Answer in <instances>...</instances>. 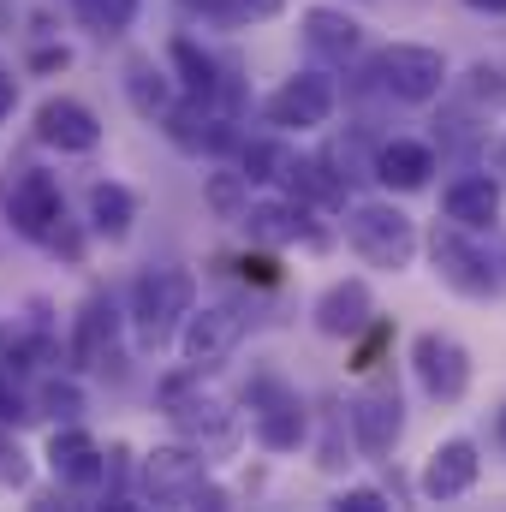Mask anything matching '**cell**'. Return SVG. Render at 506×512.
Instances as JSON below:
<instances>
[{
    "label": "cell",
    "mask_w": 506,
    "mask_h": 512,
    "mask_svg": "<svg viewBox=\"0 0 506 512\" xmlns=\"http://www.w3.org/2000/svg\"><path fill=\"white\" fill-rule=\"evenodd\" d=\"M48 465H54L60 483H78V489L108 477V459H102V447H96L84 429H54V441H48Z\"/></svg>",
    "instance_id": "cell-18"
},
{
    "label": "cell",
    "mask_w": 506,
    "mask_h": 512,
    "mask_svg": "<svg viewBox=\"0 0 506 512\" xmlns=\"http://www.w3.org/2000/svg\"><path fill=\"white\" fill-rule=\"evenodd\" d=\"M18 483H24V453H18V441L0 435V489H18Z\"/></svg>",
    "instance_id": "cell-30"
},
{
    "label": "cell",
    "mask_w": 506,
    "mask_h": 512,
    "mask_svg": "<svg viewBox=\"0 0 506 512\" xmlns=\"http://www.w3.org/2000/svg\"><path fill=\"white\" fill-rule=\"evenodd\" d=\"M376 84L393 96V102L423 108V102H435V96H441V84H447V60H441V48L393 42V48H381V54H376Z\"/></svg>",
    "instance_id": "cell-4"
},
{
    "label": "cell",
    "mask_w": 506,
    "mask_h": 512,
    "mask_svg": "<svg viewBox=\"0 0 506 512\" xmlns=\"http://www.w3.org/2000/svg\"><path fill=\"white\" fill-rule=\"evenodd\" d=\"M334 507L340 512H387V495H381V489H352V495H340Z\"/></svg>",
    "instance_id": "cell-32"
},
{
    "label": "cell",
    "mask_w": 506,
    "mask_h": 512,
    "mask_svg": "<svg viewBox=\"0 0 506 512\" xmlns=\"http://www.w3.org/2000/svg\"><path fill=\"white\" fill-rule=\"evenodd\" d=\"M471 12H506V0H465Z\"/></svg>",
    "instance_id": "cell-35"
},
{
    "label": "cell",
    "mask_w": 506,
    "mask_h": 512,
    "mask_svg": "<svg viewBox=\"0 0 506 512\" xmlns=\"http://www.w3.org/2000/svg\"><path fill=\"white\" fill-rule=\"evenodd\" d=\"M251 429L268 453H292L304 441V399L280 376H256L251 382Z\"/></svg>",
    "instance_id": "cell-7"
},
{
    "label": "cell",
    "mask_w": 506,
    "mask_h": 512,
    "mask_svg": "<svg viewBox=\"0 0 506 512\" xmlns=\"http://www.w3.org/2000/svg\"><path fill=\"white\" fill-rule=\"evenodd\" d=\"M12 102H18V78H12V72L0 66V120L12 114Z\"/></svg>",
    "instance_id": "cell-34"
},
{
    "label": "cell",
    "mask_w": 506,
    "mask_h": 512,
    "mask_svg": "<svg viewBox=\"0 0 506 512\" xmlns=\"http://www.w3.org/2000/svg\"><path fill=\"white\" fill-rule=\"evenodd\" d=\"M477 477H483L477 447H471V441H447V447H435L429 465H423V495H429V501H459V495L477 489Z\"/></svg>",
    "instance_id": "cell-16"
},
{
    "label": "cell",
    "mask_w": 506,
    "mask_h": 512,
    "mask_svg": "<svg viewBox=\"0 0 506 512\" xmlns=\"http://www.w3.org/2000/svg\"><path fill=\"white\" fill-rule=\"evenodd\" d=\"M245 191H251V179H245V173H215V185H209V203H215V209L233 221V215H245L239 203H251Z\"/></svg>",
    "instance_id": "cell-26"
},
{
    "label": "cell",
    "mask_w": 506,
    "mask_h": 512,
    "mask_svg": "<svg viewBox=\"0 0 506 512\" xmlns=\"http://www.w3.org/2000/svg\"><path fill=\"white\" fill-rule=\"evenodd\" d=\"M72 358H78V370H114L120 364V310H114V298H90L78 310Z\"/></svg>",
    "instance_id": "cell-13"
},
{
    "label": "cell",
    "mask_w": 506,
    "mask_h": 512,
    "mask_svg": "<svg viewBox=\"0 0 506 512\" xmlns=\"http://www.w3.org/2000/svg\"><path fill=\"white\" fill-rule=\"evenodd\" d=\"M137 6H143V0H72V12H78L96 36H120L131 18H137Z\"/></svg>",
    "instance_id": "cell-24"
},
{
    "label": "cell",
    "mask_w": 506,
    "mask_h": 512,
    "mask_svg": "<svg viewBox=\"0 0 506 512\" xmlns=\"http://www.w3.org/2000/svg\"><path fill=\"white\" fill-rule=\"evenodd\" d=\"M173 66H179V84L191 90V96H215V60L209 54H197V42H173Z\"/></svg>",
    "instance_id": "cell-25"
},
{
    "label": "cell",
    "mask_w": 506,
    "mask_h": 512,
    "mask_svg": "<svg viewBox=\"0 0 506 512\" xmlns=\"http://www.w3.org/2000/svg\"><path fill=\"white\" fill-rule=\"evenodd\" d=\"M131 221H137V197H131L126 185H114V179L90 185V227H96L102 239H126Z\"/></svg>",
    "instance_id": "cell-22"
},
{
    "label": "cell",
    "mask_w": 506,
    "mask_h": 512,
    "mask_svg": "<svg viewBox=\"0 0 506 512\" xmlns=\"http://www.w3.org/2000/svg\"><path fill=\"white\" fill-rule=\"evenodd\" d=\"M167 405H173V423H179V435H185L191 447H203V453H221V447H233V435H239V417H233L221 399L185 393V387L173 382V387H167Z\"/></svg>",
    "instance_id": "cell-12"
},
{
    "label": "cell",
    "mask_w": 506,
    "mask_h": 512,
    "mask_svg": "<svg viewBox=\"0 0 506 512\" xmlns=\"http://www.w3.org/2000/svg\"><path fill=\"white\" fill-rule=\"evenodd\" d=\"M429 173H435V149H429V143H411V137L381 143V155H376L381 185H393V191H423Z\"/></svg>",
    "instance_id": "cell-20"
},
{
    "label": "cell",
    "mask_w": 506,
    "mask_h": 512,
    "mask_svg": "<svg viewBox=\"0 0 506 512\" xmlns=\"http://www.w3.org/2000/svg\"><path fill=\"white\" fill-rule=\"evenodd\" d=\"M370 316H376V298H370L364 280H334V286L316 298V328H322L328 340H358V334L370 328Z\"/></svg>",
    "instance_id": "cell-15"
},
{
    "label": "cell",
    "mask_w": 506,
    "mask_h": 512,
    "mask_svg": "<svg viewBox=\"0 0 506 512\" xmlns=\"http://www.w3.org/2000/svg\"><path fill=\"white\" fill-rule=\"evenodd\" d=\"M286 167H292V155L274 149V143H251L245 149V179H286Z\"/></svg>",
    "instance_id": "cell-27"
},
{
    "label": "cell",
    "mask_w": 506,
    "mask_h": 512,
    "mask_svg": "<svg viewBox=\"0 0 506 512\" xmlns=\"http://www.w3.org/2000/svg\"><path fill=\"white\" fill-rule=\"evenodd\" d=\"M411 370H417L423 393L441 399V405H459V399L471 393V352H465L453 334H417Z\"/></svg>",
    "instance_id": "cell-8"
},
{
    "label": "cell",
    "mask_w": 506,
    "mask_h": 512,
    "mask_svg": "<svg viewBox=\"0 0 506 512\" xmlns=\"http://www.w3.org/2000/svg\"><path fill=\"white\" fill-rule=\"evenodd\" d=\"M126 90H131V102H137V114H149V120H161V114L173 108L167 72H155L149 60H131V66H126Z\"/></svg>",
    "instance_id": "cell-23"
},
{
    "label": "cell",
    "mask_w": 506,
    "mask_h": 512,
    "mask_svg": "<svg viewBox=\"0 0 506 512\" xmlns=\"http://www.w3.org/2000/svg\"><path fill=\"white\" fill-rule=\"evenodd\" d=\"M346 245L364 256L370 268H411V256H417V227H411V215H399L393 203H358L352 215H346Z\"/></svg>",
    "instance_id": "cell-3"
},
{
    "label": "cell",
    "mask_w": 506,
    "mask_h": 512,
    "mask_svg": "<svg viewBox=\"0 0 506 512\" xmlns=\"http://www.w3.org/2000/svg\"><path fill=\"white\" fill-rule=\"evenodd\" d=\"M495 435H501V447H506V405H501V417H495Z\"/></svg>",
    "instance_id": "cell-36"
},
{
    "label": "cell",
    "mask_w": 506,
    "mask_h": 512,
    "mask_svg": "<svg viewBox=\"0 0 506 512\" xmlns=\"http://www.w3.org/2000/svg\"><path fill=\"white\" fill-rule=\"evenodd\" d=\"M36 137H42L48 149H60V155H90V149L102 143V120H96L84 102L54 96V102H42V114H36Z\"/></svg>",
    "instance_id": "cell-14"
},
{
    "label": "cell",
    "mask_w": 506,
    "mask_h": 512,
    "mask_svg": "<svg viewBox=\"0 0 506 512\" xmlns=\"http://www.w3.org/2000/svg\"><path fill=\"white\" fill-rule=\"evenodd\" d=\"M429 256H435V274H441L453 292H465V298H495V292H501V274H495V262L477 251L465 233H453V227H435Z\"/></svg>",
    "instance_id": "cell-9"
},
{
    "label": "cell",
    "mask_w": 506,
    "mask_h": 512,
    "mask_svg": "<svg viewBox=\"0 0 506 512\" xmlns=\"http://www.w3.org/2000/svg\"><path fill=\"white\" fill-rule=\"evenodd\" d=\"M215 6H221L227 18H239V24H245V18H251V24H268V18H280L286 0H215Z\"/></svg>",
    "instance_id": "cell-28"
},
{
    "label": "cell",
    "mask_w": 506,
    "mask_h": 512,
    "mask_svg": "<svg viewBox=\"0 0 506 512\" xmlns=\"http://www.w3.org/2000/svg\"><path fill=\"white\" fill-rule=\"evenodd\" d=\"M334 102H340L334 72H298V78H286V84L262 102V120L280 126V131H316V126H328Z\"/></svg>",
    "instance_id": "cell-6"
},
{
    "label": "cell",
    "mask_w": 506,
    "mask_h": 512,
    "mask_svg": "<svg viewBox=\"0 0 506 512\" xmlns=\"http://www.w3.org/2000/svg\"><path fill=\"white\" fill-rule=\"evenodd\" d=\"M304 42H310L322 60H352L358 42H364V30H358L346 12H334V6H310V12H304Z\"/></svg>",
    "instance_id": "cell-21"
},
{
    "label": "cell",
    "mask_w": 506,
    "mask_h": 512,
    "mask_svg": "<svg viewBox=\"0 0 506 512\" xmlns=\"http://www.w3.org/2000/svg\"><path fill=\"white\" fill-rule=\"evenodd\" d=\"M42 411H54V417H78V387L48 382L42 387Z\"/></svg>",
    "instance_id": "cell-31"
},
{
    "label": "cell",
    "mask_w": 506,
    "mask_h": 512,
    "mask_svg": "<svg viewBox=\"0 0 506 512\" xmlns=\"http://www.w3.org/2000/svg\"><path fill=\"white\" fill-rule=\"evenodd\" d=\"M346 423H352V441H358L364 459H387L393 441H399V429H405V405H399L393 387H364L346 405Z\"/></svg>",
    "instance_id": "cell-11"
},
{
    "label": "cell",
    "mask_w": 506,
    "mask_h": 512,
    "mask_svg": "<svg viewBox=\"0 0 506 512\" xmlns=\"http://www.w3.org/2000/svg\"><path fill=\"white\" fill-rule=\"evenodd\" d=\"M239 340H245V316H239L233 304H209V310L191 304L185 322H179V358H185L191 376L227 364V358L239 352Z\"/></svg>",
    "instance_id": "cell-5"
},
{
    "label": "cell",
    "mask_w": 506,
    "mask_h": 512,
    "mask_svg": "<svg viewBox=\"0 0 506 512\" xmlns=\"http://www.w3.org/2000/svg\"><path fill=\"white\" fill-rule=\"evenodd\" d=\"M6 221H12V233H24V239H54L60 233V221H66V197H60V179L54 173H24L18 185H12V197H6Z\"/></svg>",
    "instance_id": "cell-10"
},
{
    "label": "cell",
    "mask_w": 506,
    "mask_h": 512,
    "mask_svg": "<svg viewBox=\"0 0 506 512\" xmlns=\"http://www.w3.org/2000/svg\"><path fill=\"white\" fill-rule=\"evenodd\" d=\"M191 304H197V280L185 268H143L131 280V322H137L143 346H161L185 322Z\"/></svg>",
    "instance_id": "cell-1"
},
{
    "label": "cell",
    "mask_w": 506,
    "mask_h": 512,
    "mask_svg": "<svg viewBox=\"0 0 506 512\" xmlns=\"http://www.w3.org/2000/svg\"><path fill=\"white\" fill-rule=\"evenodd\" d=\"M24 417H30V405H24V393L12 382V370L0 364V423H24Z\"/></svg>",
    "instance_id": "cell-29"
},
{
    "label": "cell",
    "mask_w": 506,
    "mask_h": 512,
    "mask_svg": "<svg viewBox=\"0 0 506 512\" xmlns=\"http://www.w3.org/2000/svg\"><path fill=\"white\" fill-rule=\"evenodd\" d=\"M245 274H251L256 286H274V262L268 256H245Z\"/></svg>",
    "instance_id": "cell-33"
},
{
    "label": "cell",
    "mask_w": 506,
    "mask_h": 512,
    "mask_svg": "<svg viewBox=\"0 0 506 512\" xmlns=\"http://www.w3.org/2000/svg\"><path fill=\"white\" fill-rule=\"evenodd\" d=\"M239 221L251 227L256 239H268V245L316 239V233H310V215H304V203H298V197H262V203H245V215H239Z\"/></svg>",
    "instance_id": "cell-19"
},
{
    "label": "cell",
    "mask_w": 506,
    "mask_h": 512,
    "mask_svg": "<svg viewBox=\"0 0 506 512\" xmlns=\"http://www.w3.org/2000/svg\"><path fill=\"white\" fill-rule=\"evenodd\" d=\"M143 489L155 507H227V495L209 483L197 447H155L143 459Z\"/></svg>",
    "instance_id": "cell-2"
},
{
    "label": "cell",
    "mask_w": 506,
    "mask_h": 512,
    "mask_svg": "<svg viewBox=\"0 0 506 512\" xmlns=\"http://www.w3.org/2000/svg\"><path fill=\"white\" fill-rule=\"evenodd\" d=\"M441 209H447V221H459V227H495V221H501V185H495L489 173L453 179V185L441 191Z\"/></svg>",
    "instance_id": "cell-17"
}]
</instances>
